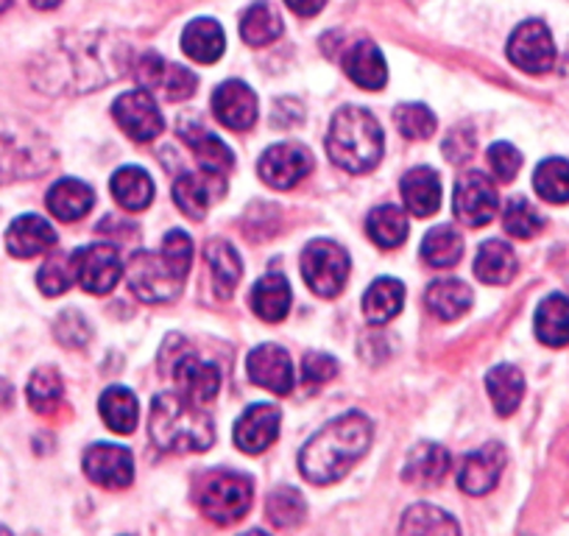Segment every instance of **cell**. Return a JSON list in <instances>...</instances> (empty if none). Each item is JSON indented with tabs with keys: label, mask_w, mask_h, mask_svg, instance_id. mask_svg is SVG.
Listing matches in <instances>:
<instances>
[{
	"label": "cell",
	"mask_w": 569,
	"mask_h": 536,
	"mask_svg": "<svg viewBox=\"0 0 569 536\" xmlns=\"http://www.w3.org/2000/svg\"><path fill=\"white\" fill-rule=\"evenodd\" d=\"M12 3H14V0H0V12H7V9L12 7Z\"/></svg>",
	"instance_id": "cell-55"
},
{
	"label": "cell",
	"mask_w": 569,
	"mask_h": 536,
	"mask_svg": "<svg viewBox=\"0 0 569 536\" xmlns=\"http://www.w3.org/2000/svg\"><path fill=\"white\" fill-rule=\"evenodd\" d=\"M533 188L550 205H567L569 201V162L561 157L539 162L533 173Z\"/></svg>",
	"instance_id": "cell-41"
},
{
	"label": "cell",
	"mask_w": 569,
	"mask_h": 536,
	"mask_svg": "<svg viewBox=\"0 0 569 536\" xmlns=\"http://www.w3.org/2000/svg\"><path fill=\"white\" fill-rule=\"evenodd\" d=\"M101 417L107 423L109 430L126 436L134 430L137 417H140V408H137V399L129 388L112 386L101 394Z\"/></svg>",
	"instance_id": "cell-38"
},
{
	"label": "cell",
	"mask_w": 569,
	"mask_h": 536,
	"mask_svg": "<svg viewBox=\"0 0 569 536\" xmlns=\"http://www.w3.org/2000/svg\"><path fill=\"white\" fill-rule=\"evenodd\" d=\"M502 469H506V447L491 441V445L480 447V450L469 453L461 464V473H458V486H461L467 495L480 497L486 492H491L500 480Z\"/></svg>",
	"instance_id": "cell-19"
},
{
	"label": "cell",
	"mask_w": 569,
	"mask_h": 536,
	"mask_svg": "<svg viewBox=\"0 0 569 536\" xmlns=\"http://www.w3.org/2000/svg\"><path fill=\"white\" fill-rule=\"evenodd\" d=\"M149 434L166 453H204L216 441L210 414L182 391H166L151 403Z\"/></svg>",
	"instance_id": "cell-3"
},
{
	"label": "cell",
	"mask_w": 569,
	"mask_h": 536,
	"mask_svg": "<svg viewBox=\"0 0 569 536\" xmlns=\"http://www.w3.org/2000/svg\"><path fill=\"white\" fill-rule=\"evenodd\" d=\"M369 417L352 411L332 419L327 428H321L299 453V469L305 478L316 486H327L341 480L360 458L366 456L371 445Z\"/></svg>",
	"instance_id": "cell-1"
},
{
	"label": "cell",
	"mask_w": 569,
	"mask_h": 536,
	"mask_svg": "<svg viewBox=\"0 0 569 536\" xmlns=\"http://www.w3.org/2000/svg\"><path fill=\"white\" fill-rule=\"evenodd\" d=\"M223 193H227L223 173L207 168H201L199 173H184L173 182V201L188 218H204Z\"/></svg>",
	"instance_id": "cell-16"
},
{
	"label": "cell",
	"mask_w": 569,
	"mask_h": 536,
	"mask_svg": "<svg viewBox=\"0 0 569 536\" xmlns=\"http://www.w3.org/2000/svg\"><path fill=\"white\" fill-rule=\"evenodd\" d=\"M393 123L408 140H427L436 135V115L425 103H402L393 109Z\"/></svg>",
	"instance_id": "cell-45"
},
{
	"label": "cell",
	"mask_w": 569,
	"mask_h": 536,
	"mask_svg": "<svg viewBox=\"0 0 569 536\" xmlns=\"http://www.w3.org/2000/svg\"><path fill=\"white\" fill-rule=\"evenodd\" d=\"M399 193H402L405 207H408L413 216L430 218L439 212L441 207V179L433 168H413L402 177L399 185Z\"/></svg>",
	"instance_id": "cell-24"
},
{
	"label": "cell",
	"mask_w": 569,
	"mask_h": 536,
	"mask_svg": "<svg viewBox=\"0 0 569 536\" xmlns=\"http://www.w3.org/2000/svg\"><path fill=\"white\" fill-rule=\"evenodd\" d=\"M349 255L343 246L332 244V240H313L308 249L302 251V275L310 291L319 297L332 299L343 291L349 280Z\"/></svg>",
	"instance_id": "cell-9"
},
{
	"label": "cell",
	"mask_w": 569,
	"mask_h": 536,
	"mask_svg": "<svg viewBox=\"0 0 569 536\" xmlns=\"http://www.w3.org/2000/svg\"><path fill=\"white\" fill-rule=\"evenodd\" d=\"M343 70L360 90H382L388 81V68L382 51L375 42H358L343 57Z\"/></svg>",
	"instance_id": "cell-26"
},
{
	"label": "cell",
	"mask_w": 569,
	"mask_h": 536,
	"mask_svg": "<svg viewBox=\"0 0 569 536\" xmlns=\"http://www.w3.org/2000/svg\"><path fill=\"white\" fill-rule=\"evenodd\" d=\"M207 266H210L212 286H216L218 297H232L240 277H243V262H240V255L234 251V246H229L227 240H212L207 246Z\"/></svg>",
	"instance_id": "cell-35"
},
{
	"label": "cell",
	"mask_w": 569,
	"mask_h": 536,
	"mask_svg": "<svg viewBox=\"0 0 569 536\" xmlns=\"http://www.w3.org/2000/svg\"><path fill=\"white\" fill-rule=\"evenodd\" d=\"M382 129L363 107L338 109L327 135V155L347 173H366L382 157Z\"/></svg>",
	"instance_id": "cell-4"
},
{
	"label": "cell",
	"mask_w": 569,
	"mask_h": 536,
	"mask_svg": "<svg viewBox=\"0 0 569 536\" xmlns=\"http://www.w3.org/2000/svg\"><path fill=\"white\" fill-rule=\"evenodd\" d=\"M162 375L179 383V391L193 403H212L221 388V371L216 364H207L196 355V349L182 336H171L160 353Z\"/></svg>",
	"instance_id": "cell-5"
},
{
	"label": "cell",
	"mask_w": 569,
	"mask_h": 536,
	"mask_svg": "<svg viewBox=\"0 0 569 536\" xmlns=\"http://www.w3.org/2000/svg\"><path fill=\"white\" fill-rule=\"evenodd\" d=\"M12 397H14L12 386H9V383L3 380V377H0V411L12 406Z\"/></svg>",
	"instance_id": "cell-52"
},
{
	"label": "cell",
	"mask_w": 569,
	"mask_h": 536,
	"mask_svg": "<svg viewBox=\"0 0 569 536\" xmlns=\"http://www.w3.org/2000/svg\"><path fill=\"white\" fill-rule=\"evenodd\" d=\"M336 375H338V364L330 358V355H321V353L305 355V364H302L305 388L325 386V383H330Z\"/></svg>",
	"instance_id": "cell-50"
},
{
	"label": "cell",
	"mask_w": 569,
	"mask_h": 536,
	"mask_svg": "<svg viewBox=\"0 0 569 536\" xmlns=\"http://www.w3.org/2000/svg\"><path fill=\"white\" fill-rule=\"evenodd\" d=\"M254 500V489L246 475L238 473H212L207 475L199 489V508L210 523L232 525L246 517Z\"/></svg>",
	"instance_id": "cell-8"
},
{
	"label": "cell",
	"mask_w": 569,
	"mask_h": 536,
	"mask_svg": "<svg viewBox=\"0 0 569 536\" xmlns=\"http://www.w3.org/2000/svg\"><path fill=\"white\" fill-rule=\"evenodd\" d=\"M96 205V193L90 185L79 182V179H59L51 190H48V210L59 218V221H79Z\"/></svg>",
	"instance_id": "cell-29"
},
{
	"label": "cell",
	"mask_w": 569,
	"mask_h": 536,
	"mask_svg": "<svg viewBox=\"0 0 569 536\" xmlns=\"http://www.w3.org/2000/svg\"><path fill=\"white\" fill-rule=\"evenodd\" d=\"M73 282V260L64 255H53L51 260L40 268V275H37V286H40V291L46 294V297H59V294L68 291Z\"/></svg>",
	"instance_id": "cell-47"
},
{
	"label": "cell",
	"mask_w": 569,
	"mask_h": 536,
	"mask_svg": "<svg viewBox=\"0 0 569 536\" xmlns=\"http://www.w3.org/2000/svg\"><path fill=\"white\" fill-rule=\"evenodd\" d=\"M486 388L500 417H511L525 397V377L517 366L500 364L486 375Z\"/></svg>",
	"instance_id": "cell-34"
},
{
	"label": "cell",
	"mask_w": 569,
	"mask_h": 536,
	"mask_svg": "<svg viewBox=\"0 0 569 536\" xmlns=\"http://www.w3.org/2000/svg\"><path fill=\"white\" fill-rule=\"evenodd\" d=\"M193 262V240L182 229H171L162 240L160 255L137 251L126 268V280L137 299L149 305L171 302L182 291Z\"/></svg>",
	"instance_id": "cell-2"
},
{
	"label": "cell",
	"mask_w": 569,
	"mask_h": 536,
	"mask_svg": "<svg viewBox=\"0 0 569 536\" xmlns=\"http://www.w3.org/2000/svg\"><path fill=\"white\" fill-rule=\"evenodd\" d=\"M508 59L525 73L541 76L556 68V42L541 20H528L513 29L508 40Z\"/></svg>",
	"instance_id": "cell-11"
},
{
	"label": "cell",
	"mask_w": 569,
	"mask_h": 536,
	"mask_svg": "<svg viewBox=\"0 0 569 536\" xmlns=\"http://www.w3.org/2000/svg\"><path fill=\"white\" fill-rule=\"evenodd\" d=\"M218 123L232 131H249L257 120V98L243 81H223L212 96Z\"/></svg>",
	"instance_id": "cell-20"
},
{
	"label": "cell",
	"mask_w": 569,
	"mask_h": 536,
	"mask_svg": "<svg viewBox=\"0 0 569 536\" xmlns=\"http://www.w3.org/2000/svg\"><path fill=\"white\" fill-rule=\"evenodd\" d=\"M92 42H81V46L68 48V57H64L62 68H42L46 73H51L53 87H70L73 92H90L96 87L114 81L118 76H123V59H118V53L112 57H103L98 53Z\"/></svg>",
	"instance_id": "cell-7"
},
{
	"label": "cell",
	"mask_w": 569,
	"mask_h": 536,
	"mask_svg": "<svg viewBox=\"0 0 569 536\" xmlns=\"http://www.w3.org/2000/svg\"><path fill=\"white\" fill-rule=\"evenodd\" d=\"M489 168L500 182H511L522 168V155L511 143H495L489 149Z\"/></svg>",
	"instance_id": "cell-48"
},
{
	"label": "cell",
	"mask_w": 569,
	"mask_h": 536,
	"mask_svg": "<svg viewBox=\"0 0 569 536\" xmlns=\"http://www.w3.org/2000/svg\"><path fill=\"white\" fill-rule=\"evenodd\" d=\"M90 325L81 314L76 310H64L57 321V338L64 344V347H84L90 341Z\"/></svg>",
	"instance_id": "cell-49"
},
{
	"label": "cell",
	"mask_w": 569,
	"mask_h": 536,
	"mask_svg": "<svg viewBox=\"0 0 569 536\" xmlns=\"http://www.w3.org/2000/svg\"><path fill=\"white\" fill-rule=\"evenodd\" d=\"M502 227H506V232L511 235V238L528 240L541 232L545 221H541V216L536 212V207L530 205L528 199H519L517 196V199H511L506 205V212H502Z\"/></svg>",
	"instance_id": "cell-46"
},
{
	"label": "cell",
	"mask_w": 569,
	"mask_h": 536,
	"mask_svg": "<svg viewBox=\"0 0 569 536\" xmlns=\"http://www.w3.org/2000/svg\"><path fill=\"white\" fill-rule=\"evenodd\" d=\"M561 73H563V79L569 81V46H567V51H563V59H561Z\"/></svg>",
	"instance_id": "cell-54"
},
{
	"label": "cell",
	"mask_w": 569,
	"mask_h": 536,
	"mask_svg": "<svg viewBox=\"0 0 569 536\" xmlns=\"http://www.w3.org/2000/svg\"><path fill=\"white\" fill-rule=\"evenodd\" d=\"M240 37L251 48L268 46V42L282 37V20H279V14L273 12V7H268L266 0L251 3L243 12V18H240Z\"/></svg>",
	"instance_id": "cell-39"
},
{
	"label": "cell",
	"mask_w": 569,
	"mask_h": 536,
	"mask_svg": "<svg viewBox=\"0 0 569 536\" xmlns=\"http://www.w3.org/2000/svg\"><path fill=\"white\" fill-rule=\"evenodd\" d=\"M308 514V503L297 489L284 486V489H273L268 497V517L277 528H297Z\"/></svg>",
	"instance_id": "cell-44"
},
{
	"label": "cell",
	"mask_w": 569,
	"mask_h": 536,
	"mask_svg": "<svg viewBox=\"0 0 569 536\" xmlns=\"http://www.w3.org/2000/svg\"><path fill=\"white\" fill-rule=\"evenodd\" d=\"M475 275L486 286H508L517 275V255L502 240H489L475 257Z\"/></svg>",
	"instance_id": "cell-31"
},
{
	"label": "cell",
	"mask_w": 569,
	"mask_h": 536,
	"mask_svg": "<svg viewBox=\"0 0 569 536\" xmlns=\"http://www.w3.org/2000/svg\"><path fill=\"white\" fill-rule=\"evenodd\" d=\"M51 162L53 151L40 138V131L12 120H0V182L46 173Z\"/></svg>",
	"instance_id": "cell-6"
},
{
	"label": "cell",
	"mask_w": 569,
	"mask_h": 536,
	"mask_svg": "<svg viewBox=\"0 0 569 536\" xmlns=\"http://www.w3.org/2000/svg\"><path fill=\"white\" fill-rule=\"evenodd\" d=\"M137 81H140L142 90H160L168 101H184L196 92V73H190L182 64H171L160 57V53H146V57L137 62L134 70Z\"/></svg>",
	"instance_id": "cell-14"
},
{
	"label": "cell",
	"mask_w": 569,
	"mask_h": 536,
	"mask_svg": "<svg viewBox=\"0 0 569 536\" xmlns=\"http://www.w3.org/2000/svg\"><path fill=\"white\" fill-rule=\"evenodd\" d=\"M223 48H227V37L223 29L210 18H199L184 29L182 34V51L188 53L193 62L199 64H212L223 57Z\"/></svg>",
	"instance_id": "cell-28"
},
{
	"label": "cell",
	"mask_w": 569,
	"mask_h": 536,
	"mask_svg": "<svg viewBox=\"0 0 569 536\" xmlns=\"http://www.w3.org/2000/svg\"><path fill=\"white\" fill-rule=\"evenodd\" d=\"M405 305V286L391 277H380L369 286L363 297V314L371 325H388L393 316H399Z\"/></svg>",
	"instance_id": "cell-36"
},
{
	"label": "cell",
	"mask_w": 569,
	"mask_h": 536,
	"mask_svg": "<svg viewBox=\"0 0 569 536\" xmlns=\"http://www.w3.org/2000/svg\"><path fill=\"white\" fill-rule=\"evenodd\" d=\"M246 371L257 386L268 388L273 394H291L293 388V364L282 347L277 344H262V347L251 349L249 360H246Z\"/></svg>",
	"instance_id": "cell-18"
},
{
	"label": "cell",
	"mask_w": 569,
	"mask_h": 536,
	"mask_svg": "<svg viewBox=\"0 0 569 536\" xmlns=\"http://www.w3.org/2000/svg\"><path fill=\"white\" fill-rule=\"evenodd\" d=\"M64 386L62 377L57 375V369H37L29 380V403L37 414L42 417H53L62 406Z\"/></svg>",
	"instance_id": "cell-42"
},
{
	"label": "cell",
	"mask_w": 569,
	"mask_h": 536,
	"mask_svg": "<svg viewBox=\"0 0 569 536\" xmlns=\"http://www.w3.org/2000/svg\"><path fill=\"white\" fill-rule=\"evenodd\" d=\"M284 3H288V9H291L293 14H299V18H316V14L327 7V0H284Z\"/></svg>",
	"instance_id": "cell-51"
},
{
	"label": "cell",
	"mask_w": 569,
	"mask_h": 536,
	"mask_svg": "<svg viewBox=\"0 0 569 536\" xmlns=\"http://www.w3.org/2000/svg\"><path fill=\"white\" fill-rule=\"evenodd\" d=\"M57 246V229L40 216H20L14 218L12 227L7 229V249L9 255L20 260H31L37 255H46Z\"/></svg>",
	"instance_id": "cell-23"
},
{
	"label": "cell",
	"mask_w": 569,
	"mask_h": 536,
	"mask_svg": "<svg viewBox=\"0 0 569 536\" xmlns=\"http://www.w3.org/2000/svg\"><path fill=\"white\" fill-rule=\"evenodd\" d=\"M62 0H31V7L40 9V12H51V9H57Z\"/></svg>",
	"instance_id": "cell-53"
},
{
	"label": "cell",
	"mask_w": 569,
	"mask_h": 536,
	"mask_svg": "<svg viewBox=\"0 0 569 536\" xmlns=\"http://www.w3.org/2000/svg\"><path fill=\"white\" fill-rule=\"evenodd\" d=\"M251 308L262 321H271V325L282 321L291 310V286H288V280L277 271L262 277L254 291H251Z\"/></svg>",
	"instance_id": "cell-33"
},
{
	"label": "cell",
	"mask_w": 569,
	"mask_h": 536,
	"mask_svg": "<svg viewBox=\"0 0 569 536\" xmlns=\"http://www.w3.org/2000/svg\"><path fill=\"white\" fill-rule=\"evenodd\" d=\"M463 257V235L452 224L433 227L421 240V260L433 268H450Z\"/></svg>",
	"instance_id": "cell-37"
},
{
	"label": "cell",
	"mask_w": 569,
	"mask_h": 536,
	"mask_svg": "<svg viewBox=\"0 0 569 536\" xmlns=\"http://www.w3.org/2000/svg\"><path fill=\"white\" fill-rule=\"evenodd\" d=\"M427 310L441 321H456L472 308V288L461 280H436L425 294Z\"/></svg>",
	"instance_id": "cell-27"
},
{
	"label": "cell",
	"mask_w": 569,
	"mask_h": 536,
	"mask_svg": "<svg viewBox=\"0 0 569 536\" xmlns=\"http://www.w3.org/2000/svg\"><path fill=\"white\" fill-rule=\"evenodd\" d=\"M112 115L118 120L120 129L129 135L137 143H151L157 135L166 129V118H162L160 107H157L154 96L149 90H131L123 92L118 101L112 103Z\"/></svg>",
	"instance_id": "cell-12"
},
{
	"label": "cell",
	"mask_w": 569,
	"mask_h": 536,
	"mask_svg": "<svg viewBox=\"0 0 569 536\" xmlns=\"http://www.w3.org/2000/svg\"><path fill=\"white\" fill-rule=\"evenodd\" d=\"M447 473H450V453L436 441H421L408 453L405 461V480L419 489H436L445 484Z\"/></svg>",
	"instance_id": "cell-22"
},
{
	"label": "cell",
	"mask_w": 569,
	"mask_h": 536,
	"mask_svg": "<svg viewBox=\"0 0 569 536\" xmlns=\"http://www.w3.org/2000/svg\"><path fill=\"white\" fill-rule=\"evenodd\" d=\"M313 168L310 160V151L302 149L297 143H277L271 149H266V155L260 157V171L262 182L273 190H291L302 182L305 177Z\"/></svg>",
	"instance_id": "cell-15"
},
{
	"label": "cell",
	"mask_w": 569,
	"mask_h": 536,
	"mask_svg": "<svg viewBox=\"0 0 569 536\" xmlns=\"http://www.w3.org/2000/svg\"><path fill=\"white\" fill-rule=\"evenodd\" d=\"M179 138L190 146V151L199 157L201 168H207V171L227 173L229 168L234 166L232 151H229L212 131H207L199 120H182V123H179Z\"/></svg>",
	"instance_id": "cell-25"
},
{
	"label": "cell",
	"mask_w": 569,
	"mask_h": 536,
	"mask_svg": "<svg viewBox=\"0 0 569 536\" xmlns=\"http://www.w3.org/2000/svg\"><path fill=\"white\" fill-rule=\"evenodd\" d=\"M366 229H369V238L377 246L397 249L408 238V218H405V212L397 205H380L366 218Z\"/></svg>",
	"instance_id": "cell-40"
},
{
	"label": "cell",
	"mask_w": 569,
	"mask_h": 536,
	"mask_svg": "<svg viewBox=\"0 0 569 536\" xmlns=\"http://www.w3.org/2000/svg\"><path fill=\"white\" fill-rule=\"evenodd\" d=\"M73 260L76 282L84 288L87 294H109L123 277V260H120L118 249L112 244H92L84 249L70 255Z\"/></svg>",
	"instance_id": "cell-10"
},
{
	"label": "cell",
	"mask_w": 569,
	"mask_h": 536,
	"mask_svg": "<svg viewBox=\"0 0 569 536\" xmlns=\"http://www.w3.org/2000/svg\"><path fill=\"white\" fill-rule=\"evenodd\" d=\"M279 436V408L277 406H251L234 425V445L249 456L268 450Z\"/></svg>",
	"instance_id": "cell-21"
},
{
	"label": "cell",
	"mask_w": 569,
	"mask_h": 536,
	"mask_svg": "<svg viewBox=\"0 0 569 536\" xmlns=\"http://www.w3.org/2000/svg\"><path fill=\"white\" fill-rule=\"evenodd\" d=\"M84 473L103 489H126L134 480V458L120 445H92L84 453Z\"/></svg>",
	"instance_id": "cell-17"
},
{
	"label": "cell",
	"mask_w": 569,
	"mask_h": 536,
	"mask_svg": "<svg viewBox=\"0 0 569 536\" xmlns=\"http://www.w3.org/2000/svg\"><path fill=\"white\" fill-rule=\"evenodd\" d=\"M109 190H112V199L129 212L146 210L154 199V182H151L149 173L137 166H126L114 171Z\"/></svg>",
	"instance_id": "cell-30"
},
{
	"label": "cell",
	"mask_w": 569,
	"mask_h": 536,
	"mask_svg": "<svg viewBox=\"0 0 569 536\" xmlns=\"http://www.w3.org/2000/svg\"><path fill=\"white\" fill-rule=\"evenodd\" d=\"M452 207H456V216L461 224H467V227H486L497 216L500 196H497L495 182L486 173L472 171L458 179Z\"/></svg>",
	"instance_id": "cell-13"
},
{
	"label": "cell",
	"mask_w": 569,
	"mask_h": 536,
	"mask_svg": "<svg viewBox=\"0 0 569 536\" xmlns=\"http://www.w3.org/2000/svg\"><path fill=\"white\" fill-rule=\"evenodd\" d=\"M399 530H402V534H458L461 525H458L450 514L441 512V508L419 503V506H410L408 512H405Z\"/></svg>",
	"instance_id": "cell-43"
},
{
	"label": "cell",
	"mask_w": 569,
	"mask_h": 536,
	"mask_svg": "<svg viewBox=\"0 0 569 536\" xmlns=\"http://www.w3.org/2000/svg\"><path fill=\"white\" fill-rule=\"evenodd\" d=\"M536 338L545 347H567L569 344V299L563 294H550L536 310Z\"/></svg>",
	"instance_id": "cell-32"
}]
</instances>
